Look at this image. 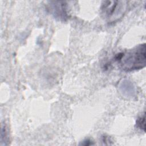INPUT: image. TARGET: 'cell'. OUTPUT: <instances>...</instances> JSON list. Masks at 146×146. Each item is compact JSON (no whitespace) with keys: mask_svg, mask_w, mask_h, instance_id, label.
<instances>
[{"mask_svg":"<svg viewBox=\"0 0 146 146\" xmlns=\"http://www.w3.org/2000/svg\"><path fill=\"white\" fill-rule=\"evenodd\" d=\"M48 9L51 14L59 20L65 21L68 18L67 3L64 1H51L48 5Z\"/></svg>","mask_w":146,"mask_h":146,"instance_id":"3957f363","label":"cell"},{"mask_svg":"<svg viewBox=\"0 0 146 146\" xmlns=\"http://www.w3.org/2000/svg\"><path fill=\"white\" fill-rule=\"evenodd\" d=\"M9 134L7 127L5 124H2L1 125V145H6V142L9 140Z\"/></svg>","mask_w":146,"mask_h":146,"instance_id":"277c9868","label":"cell"},{"mask_svg":"<svg viewBox=\"0 0 146 146\" xmlns=\"http://www.w3.org/2000/svg\"><path fill=\"white\" fill-rule=\"evenodd\" d=\"M102 14L110 23L121 18L127 10V2L123 1H105L102 4Z\"/></svg>","mask_w":146,"mask_h":146,"instance_id":"7a4b0ae2","label":"cell"},{"mask_svg":"<svg viewBox=\"0 0 146 146\" xmlns=\"http://www.w3.org/2000/svg\"><path fill=\"white\" fill-rule=\"evenodd\" d=\"M145 50V44H141L128 51L119 54L116 60L120 67L125 71L143 68L146 63Z\"/></svg>","mask_w":146,"mask_h":146,"instance_id":"6da1fadb","label":"cell"},{"mask_svg":"<svg viewBox=\"0 0 146 146\" xmlns=\"http://www.w3.org/2000/svg\"><path fill=\"white\" fill-rule=\"evenodd\" d=\"M136 124L139 128H140L141 129H143L144 130V131H145V115L144 114L138 118L136 121Z\"/></svg>","mask_w":146,"mask_h":146,"instance_id":"5b68a950","label":"cell"}]
</instances>
